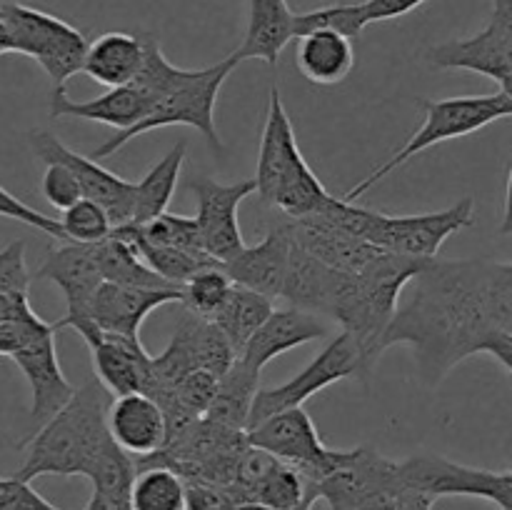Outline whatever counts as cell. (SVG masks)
Returning <instances> with one entry per match:
<instances>
[{
	"label": "cell",
	"mask_w": 512,
	"mask_h": 510,
	"mask_svg": "<svg viewBox=\"0 0 512 510\" xmlns=\"http://www.w3.org/2000/svg\"><path fill=\"white\" fill-rule=\"evenodd\" d=\"M385 333V350L408 345L420 378L438 385L455 365L512 335V298L505 263L485 258H433L413 280Z\"/></svg>",
	"instance_id": "6da1fadb"
},
{
	"label": "cell",
	"mask_w": 512,
	"mask_h": 510,
	"mask_svg": "<svg viewBox=\"0 0 512 510\" xmlns=\"http://www.w3.org/2000/svg\"><path fill=\"white\" fill-rule=\"evenodd\" d=\"M113 400L115 395L98 378L80 385L73 398L25 443V460L15 475L23 480L40 475L90 478L100 455L113 443L108 428Z\"/></svg>",
	"instance_id": "7a4b0ae2"
},
{
	"label": "cell",
	"mask_w": 512,
	"mask_h": 510,
	"mask_svg": "<svg viewBox=\"0 0 512 510\" xmlns=\"http://www.w3.org/2000/svg\"><path fill=\"white\" fill-rule=\"evenodd\" d=\"M430 260L388 253L368 265L363 273H348L330 320L343 325L358 343L365 370H373L385 353V333L400 305L405 285L428 265Z\"/></svg>",
	"instance_id": "3957f363"
},
{
	"label": "cell",
	"mask_w": 512,
	"mask_h": 510,
	"mask_svg": "<svg viewBox=\"0 0 512 510\" xmlns=\"http://www.w3.org/2000/svg\"><path fill=\"white\" fill-rule=\"evenodd\" d=\"M255 185H258L255 193L260 195L263 205L278 208L288 218L320 213L330 200L323 180L310 170L308 160L300 153L298 135L280 98L278 85L270 88Z\"/></svg>",
	"instance_id": "277c9868"
},
{
	"label": "cell",
	"mask_w": 512,
	"mask_h": 510,
	"mask_svg": "<svg viewBox=\"0 0 512 510\" xmlns=\"http://www.w3.org/2000/svg\"><path fill=\"white\" fill-rule=\"evenodd\" d=\"M323 213L330 215L343 228H348L350 233L360 235L363 240L388 250V253L433 260L450 235L473 225L475 203L473 198H463L450 208L435 210V213L385 215L330 195Z\"/></svg>",
	"instance_id": "5b68a950"
},
{
	"label": "cell",
	"mask_w": 512,
	"mask_h": 510,
	"mask_svg": "<svg viewBox=\"0 0 512 510\" xmlns=\"http://www.w3.org/2000/svg\"><path fill=\"white\" fill-rule=\"evenodd\" d=\"M318 495L330 510H433L438 500L410 485L398 460L368 445L345 450L338 468L318 483Z\"/></svg>",
	"instance_id": "8992f818"
},
{
	"label": "cell",
	"mask_w": 512,
	"mask_h": 510,
	"mask_svg": "<svg viewBox=\"0 0 512 510\" xmlns=\"http://www.w3.org/2000/svg\"><path fill=\"white\" fill-rule=\"evenodd\" d=\"M148 40V55L145 65L135 80L120 88H108L103 95L93 100H73L65 88H53L50 100V115L53 118H80L90 123H103L115 128L118 133L135 128L153 113L155 103L165 95V90L183 75V68L170 63L160 50L155 35L145 33Z\"/></svg>",
	"instance_id": "52a82bcc"
},
{
	"label": "cell",
	"mask_w": 512,
	"mask_h": 510,
	"mask_svg": "<svg viewBox=\"0 0 512 510\" xmlns=\"http://www.w3.org/2000/svg\"><path fill=\"white\" fill-rule=\"evenodd\" d=\"M238 63L240 60L230 55V58L220 60L218 65H210V68L183 70V75L165 90L163 98L155 103L153 113L143 123L125 130V133H115L113 138L98 145L90 153V158H110L133 138L150 133L155 128H165V125H190L208 140L210 148L220 150L223 143H220L218 125H215V103H218L220 88L228 80V75L238 68Z\"/></svg>",
	"instance_id": "ba28073f"
},
{
	"label": "cell",
	"mask_w": 512,
	"mask_h": 510,
	"mask_svg": "<svg viewBox=\"0 0 512 510\" xmlns=\"http://www.w3.org/2000/svg\"><path fill=\"white\" fill-rule=\"evenodd\" d=\"M425 120L418 130L413 133V138L398 150L390 160H385L383 165L373 170L368 178L360 180L355 188H350L345 193V200L355 203L358 198H363L370 188L380 183V180L388 178L393 170H398L400 165L408 163L410 158H415L423 150L433 148V145L445 143V140L465 138L470 133H478V130L488 128L495 120L512 118V100L503 90L490 95H460V98H445V100H423Z\"/></svg>",
	"instance_id": "9c48e42d"
},
{
	"label": "cell",
	"mask_w": 512,
	"mask_h": 510,
	"mask_svg": "<svg viewBox=\"0 0 512 510\" xmlns=\"http://www.w3.org/2000/svg\"><path fill=\"white\" fill-rule=\"evenodd\" d=\"M0 20L13 53L33 58L48 73L53 88H65V80L83 70L90 43L70 23L13 0H0Z\"/></svg>",
	"instance_id": "30bf717a"
},
{
	"label": "cell",
	"mask_w": 512,
	"mask_h": 510,
	"mask_svg": "<svg viewBox=\"0 0 512 510\" xmlns=\"http://www.w3.org/2000/svg\"><path fill=\"white\" fill-rule=\"evenodd\" d=\"M235 358L238 353H235L233 343L213 320L190 313L188 308H180L173 338H170L168 348L158 358H153V370H150L143 393L158 398L190 370H208V373L223 378Z\"/></svg>",
	"instance_id": "8fae6325"
},
{
	"label": "cell",
	"mask_w": 512,
	"mask_h": 510,
	"mask_svg": "<svg viewBox=\"0 0 512 510\" xmlns=\"http://www.w3.org/2000/svg\"><path fill=\"white\" fill-rule=\"evenodd\" d=\"M365 375H368V370H365L358 343H355L353 335L343 330L288 383L258 390L253 400V410H250L248 428L270 418V415L280 413V410L300 408L310 395L320 393V390L338 383V380L365 378Z\"/></svg>",
	"instance_id": "7c38bea8"
},
{
	"label": "cell",
	"mask_w": 512,
	"mask_h": 510,
	"mask_svg": "<svg viewBox=\"0 0 512 510\" xmlns=\"http://www.w3.org/2000/svg\"><path fill=\"white\" fill-rule=\"evenodd\" d=\"M248 440L250 445L275 455L283 463L295 465L313 483H320L330 470L338 468L345 455V450H333L323 443L318 425L313 423L303 405L280 410V413L250 425Z\"/></svg>",
	"instance_id": "4fadbf2b"
},
{
	"label": "cell",
	"mask_w": 512,
	"mask_h": 510,
	"mask_svg": "<svg viewBox=\"0 0 512 510\" xmlns=\"http://www.w3.org/2000/svg\"><path fill=\"white\" fill-rule=\"evenodd\" d=\"M400 470L410 485L435 498L468 495V498L490 500L500 510H512V470L495 473V470L470 468L440 455H413L400 463Z\"/></svg>",
	"instance_id": "5bb4252c"
},
{
	"label": "cell",
	"mask_w": 512,
	"mask_h": 510,
	"mask_svg": "<svg viewBox=\"0 0 512 510\" xmlns=\"http://www.w3.org/2000/svg\"><path fill=\"white\" fill-rule=\"evenodd\" d=\"M188 188L195 195V205H198L195 220H198L205 250L220 263H228L245 248L238 223V208L245 198H250L258 190L255 178L240 180V183H218L208 175H195V178H190Z\"/></svg>",
	"instance_id": "9a60e30c"
},
{
	"label": "cell",
	"mask_w": 512,
	"mask_h": 510,
	"mask_svg": "<svg viewBox=\"0 0 512 510\" xmlns=\"http://www.w3.org/2000/svg\"><path fill=\"white\" fill-rule=\"evenodd\" d=\"M428 60L440 70H470L503 83L512 75V5L495 8L480 33L430 48Z\"/></svg>",
	"instance_id": "2e32d148"
},
{
	"label": "cell",
	"mask_w": 512,
	"mask_h": 510,
	"mask_svg": "<svg viewBox=\"0 0 512 510\" xmlns=\"http://www.w3.org/2000/svg\"><path fill=\"white\" fill-rule=\"evenodd\" d=\"M30 145H33L35 158L48 163H63L78 175L80 185H83V195L90 200H98L105 205V210L113 218V225H128L133 218V190L135 183L118 178L110 173L108 168L98 163L90 155H80L70 150L63 140L50 130H33L30 133Z\"/></svg>",
	"instance_id": "e0dca14e"
},
{
	"label": "cell",
	"mask_w": 512,
	"mask_h": 510,
	"mask_svg": "<svg viewBox=\"0 0 512 510\" xmlns=\"http://www.w3.org/2000/svg\"><path fill=\"white\" fill-rule=\"evenodd\" d=\"M85 340L93 358L95 378L118 398L128 393H143L153 370V355L143 348L140 338L108 333L85 320L73 328Z\"/></svg>",
	"instance_id": "ac0fdd59"
},
{
	"label": "cell",
	"mask_w": 512,
	"mask_h": 510,
	"mask_svg": "<svg viewBox=\"0 0 512 510\" xmlns=\"http://www.w3.org/2000/svg\"><path fill=\"white\" fill-rule=\"evenodd\" d=\"M35 278L50 280L63 290L68 310H65L63 318L55 320L58 330L78 328L80 323H85L90 303H93L100 285L105 283L93 245L70 243V240L50 250Z\"/></svg>",
	"instance_id": "d6986e66"
},
{
	"label": "cell",
	"mask_w": 512,
	"mask_h": 510,
	"mask_svg": "<svg viewBox=\"0 0 512 510\" xmlns=\"http://www.w3.org/2000/svg\"><path fill=\"white\" fill-rule=\"evenodd\" d=\"M288 225L298 245H303L310 255L328 263L330 268L345 270V273H363L373 260L385 253L383 248L335 223L323 210L305 218H288Z\"/></svg>",
	"instance_id": "ffe728a7"
},
{
	"label": "cell",
	"mask_w": 512,
	"mask_h": 510,
	"mask_svg": "<svg viewBox=\"0 0 512 510\" xmlns=\"http://www.w3.org/2000/svg\"><path fill=\"white\" fill-rule=\"evenodd\" d=\"M55 333H58V328L53 323V328L40 333L38 338L30 340L25 348H20L10 358L30 385V398H33L30 400V420H35V423H45L48 418H53L75 393V388L68 383L63 368H60Z\"/></svg>",
	"instance_id": "44dd1931"
},
{
	"label": "cell",
	"mask_w": 512,
	"mask_h": 510,
	"mask_svg": "<svg viewBox=\"0 0 512 510\" xmlns=\"http://www.w3.org/2000/svg\"><path fill=\"white\" fill-rule=\"evenodd\" d=\"M180 300H183V288H138V285L105 280L90 303L88 320L108 333L140 338V325L153 310Z\"/></svg>",
	"instance_id": "7402d4cb"
},
{
	"label": "cell",
	"mask_w": 512,
	"mask_h": 510,
	"mask_svg": "<svg viewBox=\"0 0 512 510\" xmlns=\"http://www.w3.org/2000/svg\"><path fill=\"white\" fill-rule=\"evenodd\" d=\"M293 233H290L288 220L273 225L265 233V238L255 245H245L233 260L225 263V273L238 285L280 298L285 288V275H288L290 253H293Z\"/></svg>",
	"instance_id": "603a6c76"
},
{
	"label": "cell",
	"mask_w": 512,
	"mask_h": 510,
	"mask_svg": "<svg viewBox=\"0 0 512 510\" xmlns=\"http://www.w3.org/2000/svg\"><path fill=\"white\" fill-rule=\"evenodd\" d=\"M325 335H328V325L320 320L318 313L290 305V308L273 310L268 315V320L255 330L238 358L250 370L263 373V368L273 358L298 348V345L310 343V340H323Z\"/></svg>",
	"instance_id": "cb8c5ba5"
},
{
	"label": "cell",
	"mask_w": 512,
	"mask_h": 510,
	"mask_svg": "<svg viewBox=\"0 0 512 510\" xmlns=\"http://www.w3.org/2000/svg\"><path fill=\"white\" fill-rule=\"evenodd\" d=\"M108 428L115 443L133 458H148L168 443V418L148 393L118 395L110 405Z\"/></svg>",
	"instance_id": "d4e9b609"
},
{
	"label": "cell",
	"mask_w": 512,
	"mask_h": 510,
	"mask_svg": "<svg viewBox=\"0 0 512 510\" xmlns=\"http://www.w3.org/2000/svg\"><path fill=\"white\" fill-rule=\"evenodd\" d=\"M345 275H348L345 270L330 268L328 263L310 255L295 240L293 253H290L288 275H285V288L280 298H285L295 308L328 315L330 318L335 303H338L340 288L345 283Z\"/></svg>",
	"instance_id": "484cf974"
},
{
	"label": "cell",
	"mask_w": 512,
	"mask_h": 510,
	"mask_svg": "<svg viewBox=\"0 0 512 510\" xmlns=\"http://www.w3.org/2000/svg\"><path fill=\"white\" fill-rule=\"evenodd\" d=\"M145 55H148V40L145 33H103L88 45L85 53L83 73H88L103 88H120L135 80L143 70Z\"/></svg>",
	"instance_id": "4316f807"
},
{
	"label": "cell",
	"mask_w": 512,
	"mask_h": 510,
	"mask_svg": "<svg viewBox=\"0 0 512 510\" xmlns=\"http://www.w3.org/2000/svg\"><path fill=\"white\" fill-rule=\"evenodd\" d=\"M295 15L288 0H250L248 33L243 45L235 50V58L263 60L275 65L285 45L295 38Z\"/></svg>",
	"instance_id": "83f0119b"
},
{
	"label": "cell",
	"mask_w": 512,
	"mask_h": 510,
	"mask_svg": "<svg viewBox=\"0 0 512 510\" xmlns=\"http://www.w3.org/2000/svg\"><path fill=\"white\" fill-rule=\"evenodd\" d=\"M295 63L315 85H338L355 65L353 40L335 30H313L298 38Z\"/></svg>",
	"instance_id": "f1b7e54d"
},
{
	"label": "cell",
	"mask_w": 512,
	"mask_h": 510,
	"mask_svg": "<svg viewBox=\"0 0 512 510\" xmlns=\"http://www.w3.org/2000/svg\"><path fill=\"white\" fill-rule=\"evenodd\" d=\"M185 153H188V145H185V140H180L135 183L133 218L128 225H145L168 213V203L175 193V185H178Z\"/></svg>",
	"instance_id": "f546056e"
},
{
	"label": "cell",
	"mask_w": 512,
	"mask_h": 510,
	"mask_svg": "<svg viewBox=\"0 0 512 510\" xmlns=\"http://www.w3.org/2000/svg\"><path fill=\"white\" fill-rule=\"evenodd\" d=\"M273 298L258 293V290H250L245 285L233 283L228 298L220 305L218 313L213 315V323L228 335V340L233 343L235 353H243L245 343L253 338L255 330L268 320V315L273 313Z\"/></svg>",
	"instance_id": "4dcf8cb0"
},
{
	"label": "cell",
	"mask_w": 512,
	"mask_h": 510,
	"mask_svg": "<svg viewBox=\"0 0 512 510\" xmlns=\"http://www.w3.org/2000/svg\"><path fill=\"white\" fill-rule=\"evenodd\" d=\"M138 463V475L130 488L133 510H188V483L178 470L163 463Z\"/></svg>",
	"instance_id": "1f68e13d"
},
{
	"label": "cell",
	"mask_w": 512,
	"mask_h": 510,
	"mask_svg": "<svg viewBox=\"0 0 512 510\" xmlns=\"http://www.w3.org/2000/svg\"><path fill=\"white\" fill-rule=\"evenodd\" d=\"M95 258H98L100 273L108 283H120V285H138V288H178V285L168 283L165 278H160L143 258H140L138 250L133 248V243L113 233L108 235L100 243H93Z\"/></svg>",
	"instance_id": "d6a6232c"
},
{
	"label": "cell",
	"mask_w": 512,
	"mask_h": 510,
	"mask_svg": "<svg viewBox=\"0 0 512 510\" xmlns=\"http://www.w3.org/2000/svg\"><path fill=\"white\" fill-rule=\"evenodd\" d=\"M113 230L118 235H123L128 243H133V248L138 250L140 258H143L145 263L160 275V278L178 285V288H183V285L188 283L195 273H200V270L213 268V265H225L220 263V260L210 258V255L190 253V250L175 248V245L148 243V240H143L138 233H135L133 225H118V228Z\"/></svg>",
	"instance_id": "836d02e7"
},
{
	"label": "cell",
	"mask_w": 512,
	"mask_h": 510,
	"mask_svg": "<svg viewBox=\"0 0 512 510\" xmlns=\"http://www.w3.org/2000/svg\"><path fill=\"white\" fill-rule=\"evenodd\" d=\"M258 385L260 373H255L243 360L235 358L228 373L220 378L218 395H215L213 405L205 415L225 425H233V428L248 430L250 410H253V400L260 390Z\"/></svg>",
	"instance_id": "e575fe53"
},
{
	"label": "cell",
	"mask_w": 512,
	"mask_h": 510,
	"mask_svg": "<svg viewBox=\"0 0 512 510\" xmlns=\"http://www.w3.org/2000/svg\"><path fill=\"white\" fill-rule=\"evenodd\" d=\"M230 288H233V280L225 273V265H213V268L195 273L183 285V300L178 305L188 308L190 313L203 315V318H213L228 298Z\"/></svg>",
	"instance_id": "d590c367"
},
{
	"label": "cell",
	"mask_w": 512,
	"mask_h": 510,
	"mask_svg": "<svg viewBox=\"0 0 512 510\" xmlns=\"http://www.w3.org/2000/svg\"><path fill=\"white\" fill-rule=\"evenodd\" d=\"M365 20L363 3H340V5H325L318 10H305V13L295 15V38L313 30H335V33L348 35L350 40H358L363 35Z\"/></svg>",
	"instance_id": "8d00e7d4"
},
{
	"label": "cell",
	"mask_w": 512,
	"mask_h": 510,
	"mask_svg": "<svg viewBox=\"0 0 512 510\" xmlns=\"http://www.w3.org/2000/svg\"><path fill=\"white\" fill-rule=\"evenodd\" d=\"M135 233L140 235L148 243H160V245H175V248L190 250V253L198 255H210L205 250L203 235H200L198 220L185 218V215H173L163 213L160 218L150 220L145 225H133ZM213 258V255H210Z\"/></svg>",
	"instance_id": "74e56055"
},
{
	"label": "cell",
	"mask_w": 512,
	"mask_h": 510,
	"mask_svg": "<svg viewBox=\"0 0 512 510\" xmlns=\"http://www.w3.org/2000/svg\"><path fill=\"white\" fill-rule=\"evenodd\" d=\"M60 225L65 230V240L70 243H83L93 245L100 240L108 238L113 233V218L105 210V205H100L98 200L83 198L75 205H70L68 210H63V218Z\"/></svg>",
	"instance_id": "f35d334b"
},
{
	"label": "cell",
	"mask_w": 512,
	"mask_h": 510,
	"mask_svg": "<svg viewBox=\"0 0 512 510\" xmlns=\"http://www.w3.org/2000/svg\"><path fill=\"white\" fill-rule=\"evenodd\" d=\"M40 193H43V198L58 210H68L70 205H75L78 200L85 198L78 175L63 163L45 165L43 180H40Z\"/></svg>",
	"instance_id": "ab89813d"
},
{
	"label": "cell",
	"mask_w": 512,
	"mask_h": 510,
	"mask_svg": "<svg viewBox=\"0 0 512 510\" xmlns=\"http://www.w3.org/2000/svg\"><path fill=\"white\" fill-rule=\"evenodd\" d=\"M0 218L18 220V223L30 225V228L40 230V233L50 235V238L58 240V243H65V230L63 225H60V220H53L48 218V215L38 213L35 208L25 205L23 200L15 198L13 193H8L3 185H0Z\"/></svg>",
	"instance_id": "60d3db41"
},
{
	"label": "cell",
	"mask_w": 512,
	"mask_h": 510,
	"mask_svg": "<svg viewBox=\"0 0 512 510\" xmlns=\"http://www.w3.org/2000/svg\"><path fill=\"white\" fill-rule=\"evenodd\" d=\"M48 328H53V323H45L38 313H30L25 318L0 320V355L13 358L20 348H25L30 340H35Z\"/></svg>",
	"instance_id": "b9f144b4"
},
{
	"label": "cell",
	"mask_w": 512,
	"mask_h": 510,
	"mask_svg": "<svg viewBox=\"0 0 512 510\" xmlns=\"http://www.w3.org/2000/svg\"><path fill=\"white\" fill-rule=\"evenodd\" d=\"M0 510H63L30 485V480L10 475L0 478Z\"/></svg>",
	"instance_id": "7bdbcfd3"
},
{
	"label": "cell",
	"mask_w": 512,
	"mask_h": 510,
	"mask_svg": "<svg viewBox=\"0 0 512 510\" xmlns=\"http://www.w3.org/2000/svg\"><path fill=\"white\" fill-rule=\"evenodd\" d=\"M0 290L13 293H30V273L25 263V243L13 240L0 250Z\"/></svg>",
	"instance_id": "ee69618b"
},
{
	"label": "cell",
	"mask_w": 512,
	"mask_h": 510,
	"mask_svg": "<svg viewBox=\"0 0 512 510\" xmlns=\"http://www.w3.org/2000/svg\"><path fill=\"white\" fill-rule=\"evenodd\" d=\"M188 483V510H240L238 498L225 488L205 480H185Z\"/></svg>",
	"instance_id": "f6af8a7d"
},
{
	"label": "cell",
	"mask_w": 512,
	"mask_h": 510,
	"mask_svg": "<svg viewBox=\"0 0 512 510\" xmlns=\"http://www.w3.org/2000/svg\"><path fill=\"white\" fill-rule=\"evenodd\" d=\"M423 3H428V0H365L363 13L368 23H383V20L403 18Z\"/></svg>",
	"instance_id": "bcb514c9"
},
{
	"label": "cell",
	"mask_w": 512,
	"mask_h": 510,
	"mask_svg": "<svg viewBox=\"0 0 512 510\" xmlns=\"http://www.w3.org/2000/svg\"><path fill=\"white\" fill-rule=\"evenodd\" d=\"M35 313L30 308V298L25 293H13V290H0V320L25 318V315Z\"/></svg>",
	"instance_id": "7dc6e473"
},
{
	"label": "cell",
	"mask_w": 512,
	"mask_h": 510,
	"mask_svg": "<svg viewBox=\"0 0 512 510\" xmlns=\"http://www.w3.org/2000/svg\"><path fill=\"white\" fill-rule=\"evenodd\" d=\"M485 353L493 355V358L498 360V363L512 375V335L510 333H503V335H498V338L490 340L488 348H485Z\"/></svg>",
	"instance_id": "c3c4849f"
},
{
	"label": "cell",
	"mask_w": 512,
	"mask_h": 510,
	"mask_svg": "<svg viewBox=\"0 0 512 510\" xmlns=\"http://www.w3.org/2000/svg\"><path fill=\"white\" fill-rule=\"evenodd\" d=\"M83 510H133V508H130V503H123V500H115L110 498V495H103L98 493V490H93V495H90L88 505H85Z\"/></svg>",
	"instance_id": "681fc988"
},
{
	"label": "cell",
	"mask_w": 512,
	"mask_h": 510,
	"mask_svg": "<svg viewBox=\"0 0 512 510\" xmlns=\"http://www.w3.org/2000/svg\"><path fill=\"white\" fill-rule=\"evenodd\" d=\"M500 233L512 235V168L508 175V188H505V208H503V220H500Z\"/></svg>",
	"instance_id": "f907efd6"
},
{
	"label": "cell",
	"mask_w": 512,
	"mask_h": 510,
	"mask_svg": "<svg viewBox=\"0 0 512 510\" xmlns=\"http://www.w3.org/2000/svg\"><path fill=\"white\" fill-rule=\"evenodd\" d=\"M315 503H318V500H305L303 505H298V508H290V510H313ZM240 510H275V508H268V505H260V503H243L240 505Z\"/></svg>",
	"instance_id": "816d5d0a"
},
{
	"label": "cell",
	"mask_w": 512,
	"mask_h": 510,
	"mask_svg": "<svg viewBox=\"0 0 512 510\" xmlns=\"http://www.w3.org/2000/svg\"><path fill=\"white\" fill-rule=\"evenodd\" d=\"M498 85H500V90H503V93L512 100V75H508V78H505L503 83H498Z\"/></svg>",
	"instance_id": "f5cc1de1"
},
{
	"label": "cell",
	"mask_w": 512,
	"mask_h": 510,
	"mask_svg": "<svg viewBox=\"0 0 512 510\" xmlns=\"http://www.w3.org/2000/svg\"><path fill=\"white\" fill-rule=\"evenodd\" d=\"M505 275H508V290L512 298V263H505Z\"/></svg>",
	"instance_id": "db71d44e"
},
{
	"label": "cell",
	"mask_w": 512,
	"mask_h": 510,
	"mask_svg": "<svg viewBox=\"0 0 512 510\" xmlns=\"http://www.w3.org/2000/svg\"><path fill=\"white\" fill-rule=\"evenodd\" d=\"M512 5V0H493V8H508Z\"/></svg>",
	"instance_id": "11a10c76"
},
{
	"label": "cell",
	"mask_w": 512,
	"mask_h": 510,
	"mask_svg": "<svg viewBox=\"0 0 512 510\" xmlns=\"http://www.w3.org/2000/svg\"><path fill=\"white\" fill-rule=\"evenodd\" d=\"M333 510H345V508H333Z\"/></svg>",
	"instance_id": "9f6ffc18"
}]
</instances>
